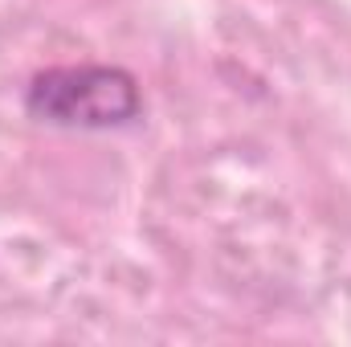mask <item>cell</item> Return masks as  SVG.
Masks as SVG:
<instances>
[{
  "instance_id": "1",
  "label": "cell",
  "mask_w": 351,
  "mask_h": 347,
  "mask_svg": "<svg viewBox=\"0 0 351 347\" xmlns=\"http://www.w3.org/2000/svg\"><path fill=\"white\" fill-rule=\"evenodd\" d=\"M21 106L62 131H123L143 119V86L131 70L106 62L49 66L29 78Z\"/></svg>"
}]
</instances>
